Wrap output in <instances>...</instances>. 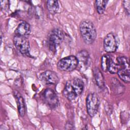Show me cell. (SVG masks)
I'll list each match as a JSON object with an SVG mask.
<instances>
[{
    "label": "cell",
    "instance_id": "cell-1",
    "mask_svg": "<svg viewBox=\"0 0 130 130\" xmlns=\"http://www.w3.org/2000/svg\"><path fill=\"white\" fill-rule=\"evenodd\" d=\"M83 89V81L78 78H74L66 82L63 94L68 100L73 101L82 93Z\"/></svg>",
    "mask_w": 130,
    "mask_h": 130
},
{
    "label": "cell",
    "instance_id": "cell-2",
    "mask_svg": "<svg viewBox=\"0 0 130 130\" xmlns=\"http://www.w3.org/2000/svg\"><path fill=\"white\" fill-rule=\"evenodd\" d=\"M81 36L84 42L90 45L92 44L96 37V31L93 23L88 20L82 21L79 25Z\"/></svg>",
    "mask_w": 130,
    "mask_h": 130
},
{
    "label": "cell",
    "instance_id": "cell-3",
    "mask_svg": "<svg viewBox=\"0 0 130 130\" xmlns=\"http://www.w3.org/2000/svg\"><path fill=\"white\" fill-rule=\"evenodd\" d=\"M64 39L63 32L59 28H54L48 34L47 45L52 52L55 53L56 49Z\"/></svg>",
    "mask_w": 130,
    "mask_h": 130
},
{
    "label": "cell",
    "instance_id": "cell-4",
    "mask_svg": "<svg viewBox=\"0 0 130 130\" xmlns=\"http://www.w3.org/2000/svg\"><path fill=\"white\" fill-rule=\"evenodd\" d=\"M118 65L117 74L119 77L126 83L130 82V72L128 59L123 56H118L116 59Z\"/></svg>",
    "mask_w": 130,
    "mask_h": 130
},
{
    "label": "cell",
    "instance_id": "cell-5",
    "mask_svg": "<svg viewBox=\"0 0 130 130\" xmlns=\"http://www.w3.org/2000/svg\"><path fill=\"white\" fill-rule=\"evenodd\" d=\"M100 102L99 95L95 92L88 94L86 100L87 112L90 117H93L98 112Z\"/></svg>",
    "mask_w": 130,
    "mask_h": 130
},
{
    "label": "cell",
    "instance_id": "cell-6",
    "mask_svg": "<svg viewBox=\"0 0 130 130\" xmlns=\"http://www.w3.org/2000/svg\"><path fill=\"white\" fill-rule=\"evenodd\" d=\"M78 65L76 56L70 55L60 59L57 63L58 69L62 71L71 72L74 70Z\"/></svg>",
    "mask_w": 130,
    "mask_h": 130
},
{
    "label": "cell",
    "instance_id": "cell-7",
    "mask_svg": "<svg viewBox=\"0 0 130 130\" xmlns=\"http://www.w3.org/2000/svg\"><path fill=\"white\" fill-rule=\"evenodd\" d=\"M13 43L16 49L21 54L25 56H29L30 45L27 38L15 35Z\"/></svg>",
    "mask_w": 130,
    "mask_h": 130
},
{
    "label": "cell",
    "instance_id": "cell-8",
    "mask_svg": "<svg viewBox=\"0 0 130 130\" xmlns=\"http://www.w3.org/2000/svg\"><path fill=\"white\" fill-rule=\"evenodd\" d=\"M119 44L118 38L113 33L108 34L104 39L103 46L104 50L108 53L114 52L117 50Z\"/></svg>",
    "mask_w": 130,
    "mask_h": 130
},
{
    "label": "cell",
    "instance_id": "cell-9",
    "mask_svg": "<svg viewBox=\"0 0 130 130\" xmlns=\"http://www.w3.org/2000/svg\"><path fill=\"white\" fill-rule=\"evenodd\" d=\"M42 97L46 104L50 108L54 109L58 106L59 104L58 96L52 89H46L42 94Z\"/></svg>",
    "mask_w": 130,
    "mask_h": 130
},
{
    "label": "cell",
    "instance_id": "cell-10",
    "mask_svg": "<svg viewBox=\"0 0 130 130\" xmlns=\"http://www.w3.org/2000/svg\"><path fill=\"white\" fill-rule=\"evenodd\" d=\"M40 78L43 82L46 84L55 85L59 81L57 74L55 72L50 70H47L42 73L40 75Z\"/></svg>",
    "mask_w": 130,
    "mask_h": 130
},
{
    "label": "cell",
    "instance_id": "cell-11",
    "mask_svg": "<svg viewBox=\"0 0 130 130\" xmlns=\"http://www.w3.org/2000/svg\"><path fill=\"white\" fill-rule=\"evenodd\" d=\"M30 32V26L28 23L23 21L19 24L15 30L16 36L28 38Z\"/></svg>",
    "mask_w": 130,
    "mask_h": 130
},
{
    "label": "cell",
    "instance_id": "cell-12",
    "mask_svg": "<svg viewBox=\"0 0 130 130\" xmlns=\"http://www.w3.org/2000/svg\"><path fill=\"white\" fill-rule=\"evenodd\" d=\"M77 58L78 63L83 64V67L85 69L87 68L90 63V58L88 52L86 50H82L79 52L77 55Z\"/></svg>",
    "mask_w": 130,
    "mask_h": 130
},
{
    "label": "cell",
    "instance_id": "cell-13",
    "mask_svg": "<svg viewBox=\"0 0 130 130\" xmlns=\"http://www.w3.org/2000/svg\"><path fill=\"white\" fill-rule=\"evenodd\" d=\"M93 75L97 86L100 89H103L105 87L104 77L98 68L94 67L93 69Z\"/></svg>",
    "mask_w": 130,
    "mask_h": 130
},
{
    "label": "cell",
    "instance_id": "cell-14",
    "mask_svg": "<svg viewBox=\"0 0 130 130\" xmlns=\"http://www.w3.org/2000/svg\"><path fill=\"white\" fill-rule=\"evenodd\" d=\"M16 101H17V108L18 111L19 112V115L21 117H23L25 114V106L24 103V101L23 97L18 93H15Z\"/></svg>",
    "mask_w": 130,
    "mask_h": 130
},
{
    "label": "cell",
    "instance_id": "cell-15",
    "mask_svg": "<svg viewBox=\"0 0 130 130\" xmlns=\"http://www.w3.org/2000/svg\"><path fill=\"white\" fill-rule=\"evenodd\" d=\"M46 6L48 11L52 14H56L59 8L58 2L57 1H47Z\"/></svg>",
    "mask_w": 130,
    "mask_h": 130
},
{
    "label": "cell",
    "instance_id": "cell-16",
    "mask_svg": "<svg viewBox=\"0 0 130 130\" xmlns=\"http://www.w3.org/2000/svg\"><path fill=\"white\" fill-rule=\"evenodd\" d=\"M112 89L117 94H121L123 93L125 90V87L121 84L118 80L115 78H113L111 81Z\"/></svg>",
    "mask_w": 130,
    "mask_h": 130
},
{
    "label": "cell",
    "instance_id": "cell-17",
    "mask_svg": "<svg viewBox=\"0 0 130 130\" xmlns=\"http://www.w3.org/2000/svg\"><path fill=\"white\" fill-rule=\"evenodd\" d=\"M108 1L97 0L94 2V6L97 12L99 14H102L105 11Z\"/></svg>",
    "mask_w": 130,
    "mask_h": 130
},
{
    "label": "cell",
    "instance_id": "cell-18",
    "mask_svg": "<svg viewBox=\"0 0 130 130\" xmlns=\"http://www.w3.org/2000/svg\"><path fill=\"white\" fill-rule=\"evenodd\" d=\"M111 57L108 55H104L101 58V68L104 72L108 71Z\"/></svg>",
    "mask_w": 130,
    "mask_h": 130
},
{
    "label": "cell",
    "instance_id": "cell-19",
    "mask_svg": "<svg viewBox=\"0 0 130 130\" xmlns=\"http://www.w3.org/2000/svg\"><path fill=\"white\" fill-rule=\"evenodd\" d=\"M108 71L111 74L117 73L118 71V65L117 62H115L111 57L110 60Z\"/></svg>",
    "mask_w": 130,
    "mask_h": 130
},
{
    "label": "cell",
    "instance_id": "cell-20",
    "mask_svg": "<svg viewBox=\"0 0 130 130\" xmlns=\"http://www.w3.org/2000/svg\"><path fill=\"white\" fill-rule=\"evenodd\" d=\"M122 5L123 6V8L127 13V15L129 16V9H130V1L128 0L126 1H123L122 2Z\"/></svg>",
    "mask_w": 130,
    "mask_h": 130
}]
</instances>
